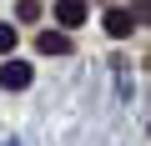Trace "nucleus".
Wrapping results in <instances>:
<instances>
[{
	"label": "nucleus",
	"mask_w": 151,
	"mask_h": 146,
	"mask_svg": "<svg viewBox=\"0 0 151 146\" xmlns=\"http://www.w3.org/2000/svg\"><path fill=\"white\" fill-rule=\"evenodd\" d=\"M101 25H106V35H111V40H126V35L136 30V15H131V10H121V5H111Z\"/></svg>",
	"instance_id": "1"
},
{
	"label": "nucleus",
	"mask_w": 151,
	"mask_h": 146,
	"mask_svg": "<svg viewBox=\"0 0 151 146\" xmlns=\"http://www.w3.org/2000/svg\"><path fill=\"white\" fill-rule=\"evenodd\" d=\"M10 50H15V30H10V25H0V55H10Z\"/></svg>",
	"instance_id": "5"
},
{
	"label": "nucleus",
	"mask_w": 151,
	"mask_h": 146,
	"mask_svg": "<svg viewBox=\"0 0 151 146\" xmlns=\"http://www.w3.org/2000/svg\"><path fill=\"white\" fill-rule=\"evenodd\" d=\"M55 20H60L65 30L86 25V0H60V5H55Z\"/></svg>",
	"instance_id": "4"
},
{
	"label": "nucleus",
	"mask_w": 151,
	"mask_h": 146,
	"mask_svg": "<svg viewBox=\"0 0 151 146\" xmlns=\"http://www.w3.org/2000/svg\"><path fill=\"white\" fill-rule=\"evenodd\" d=\"M35 50L40 55H70V35L65 30H40L35 35Z\"/></svg>",
	"instance_id": "3"
},
{
	"label": "nucleus",
	"mask_w": 151,
	"mask_h": 146,
	"mask_svg": "<svg viewBox=\"0 0 151 146\" xmlns=\"http://www.w3.org/2000/svg\"><path fill=\"white\" fill-rule=\"evenodd\" d=\"M146 10H151V0H146Z\"/></svg>",
	"instance_id": "7"
},
{
	"label": "nucleus",
	"mask_w": 151,
	"mask_h": 146,
	"mask_svg": "<svg viewBox=\"0 0 151 146\" xmlns=\"http://www.w3.org/2000/svg\"><path fill=\"white\" fill-rule=\"evenodd\" d=\"M40 15V0H20V20H35Z\"/></svg>",
	"instance_id": "6"
},
{
	"label": "nucleus",
	"mask_w": 151,
	"mask_h": 146,
	"mask_svg": "<svg viewBox=\"0 0 151 146\" xmlns=\"http://www.w3.org/2000/svg\"><path fill=\"white\" fill-rule=\"evenodd\" d=\"M0 86H5V91H25L30 86V65L25 60H5V65H0Z\"/></svg>",
	"instance_id": "2"
}]
</instances>
